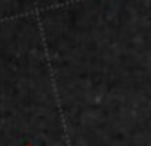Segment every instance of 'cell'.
Masks as SVG:
<instances>
[{"instance_id": "cell-1", "label": "cell", "mask_w": 151, "mask_h": 146, "mask_svg": "<svg viewBox=\"0 0 151 146\" xmlns=\"http://www.w3.org/2000/svg\"><path fill=\"white\" fill-rule=\"evenodd\" d=\"M25 146H32V144H30V142H27V144H25Z\"/></svg>"}]
</instances>
